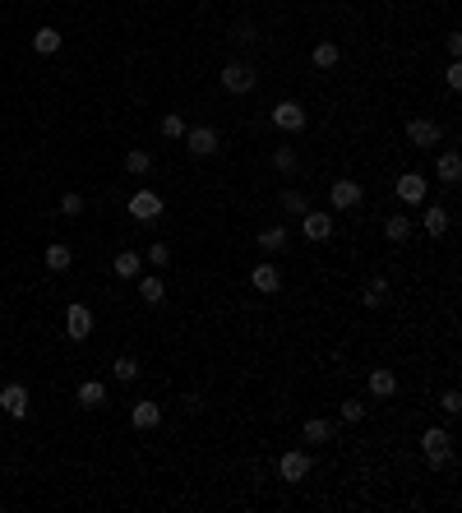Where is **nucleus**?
Returning a JSON list of instances; mask_svg holds the SVG:
<instances>
[{
    "instance_id": "34",
    "label": "nucleus",
    "mask_w": 462,
    "mask_h": 513,
    "mask_svg": "<svg viewBox=\"0 0 462 513\" xmlns=\"http://www.w3.org/2000/svg\"><path fill=\"white\" fill-rule=\"evenodd\" d=\"M273 167L277 171H291V167H296V153H291V148H277V153H273Z\"/></svg>"
},
{
    "instance_id": "35",
    "label": "nucleus",
    "mask_w": 462,
    "mask_h": 513,
    "mask_svg": "<svg viewBox=\"0 0 462 513\" xmlns=\"http://www.w3.org/2000/svg\"><path fill=\"white\" fill-rule=\"evenodd\" d=\"M148 264H157V268H166V264H171V250H166V246H162V241H157V246H153V250H148Z\"/></svg>"
},
{
    "instance_id": "30",
    "label": "nucleus",
    "mask_w": 462,
    "mask_h": 513,
    "mask_svg": "<svg viewBox=\"0 0 462 513\" xmlns=\"http://www.w3.org/2000/svg\"><path fill=\"white\" fill-rule=\"evenodd\" d=\"M162 134H166V139H185V121H180V112L176 116H162Z\"/></svg>"
},
{
    "instance_id": "11",
    "label": "nucleus",
    "mask_w": 462,
    "mask_h": 513,
    "mask_svg": "<svg viewBox=\"0 0 462 513\" xmlns=\"http://www.w3.org/2000/svg\"><path fill=\"white\" fill-rule=\"evenodd\" d=\"M397 199H402V204H421V199H425V176L402 171V176H397Z\"/></svg>"
},
{
    "instance_id": "15",
    "label": "nucleus",
    "mask_w": 462,
    "mask_h": 513,
    "mask_svg": "<svg viewBox=\"0 0 462 513\" xmlns=\"http://www.w3.org/2000/svg\"><path fill=\"white\" fill-rule=\"evenodd\" d=\"M435 176H440L444 185H458V180H462V157H458V153H440V162H435Z\"/></svg>"
},
{
    "instance_id": "19",
    "label": "nucleus",
    "mask_w": 462,
    "mask_h": 513,
    "mask_svg": "<svg viewBox=\"0 0 462 513\" xmlns=\"http://www.w3.org/2000/svg\"><path fill=\"white\" fill-rule=\"evenodd\" d=\"M407 232H411V218H407V213H393V218L384 222V236H388V241H397V246L407 241Z\"/></svg>"
},
{
    "instance_id": "9",
    "label": "nucleus",
    "mask_w": 462,
    "mask_h": 513,
    "mask_svg": "<svg viewBox=\"0 0 462 513\" xmlns=\"http://www.w3.org/2000/svg\"><path fill=\"white\" fill-rule=\"evenodd\" d=\"M329 199H333V208H356V204H361V185L342 176V180L329 185Z\"/></svg>"
},
{
    "instance_id": "10",
    "label": "nucleus",
    "mask_w": 462,
    "mask_h": 513,
    "mask_svg": "<svg viewBox=\"0 0 462 513\" xmlns=\"http://www.w3.org/2000/svg\"><path fill=\"white\" fill-rule=\"evenodd\" d=\"M407 139H411L416 148H435V144H440V125L425 121V116H416V121L407 125Z\"/></svg>"
},
{
    "instance_id": "36",
    "label": "nucleus",
    "mask_w": 462,
    "mask_h": 513,
    "mask_svg": "<svg viewBox=\"0 0 462 513\" xmlns=\"http://www.w3.org/2000/svg\"><path fill=\"white\" fill-rule=\"evenodd\" d=\"M444 84H449V88H453V93H458V88H462V65H458V60H453V65H449V69H444Z\"/></svg>"
},
{
    "instance_id": "20",
    "label": "nucleus",
    "mask_w": 462,
    "mask_h": 513,
    "mask_svg": "<svg viewBox=\"0 0 462 513\" xmlns=\"http://www.w3.org/2000/svg\"><path fill=\"white\" fill-rule=\"evenodd\" d=\"M338 56H342V51H338V42H319L315 51H310V60H315L319 69H333V65H338Z\"/></svg>"
},
{
    "instance_id": "8",
    "label": "nucleus",
    "mask_w": 462,
    "mask_h": 513,
    "mask_svg": "<svg viewBox=\"0 0 462 513\" xmlns=\"http://www.w3.org/2000/svg\"><path fill=\"white\" fill-rule=\"evenodd\" d=\"M250 287L259 291V296H273V291L282 287V273H277V264H254V268H250Z\"/></svg>"
},
{
    "instance_id": "21",
    "label": "nucleus",
    "mask_w": 462,
    "mask_h": 513,
    "mask_svg": "<svg viewBox=\"0 0 462 513\" xmlns=\"http://www.w3.org/2000/svg\"><path fill=\"white\" fill-rule=\"evenodd\" d=\"M425 232L430 236H444V232H449V213H444L440 204H430V208H425Z\"/></svg>"
},
{
    "instance_id": "37",
    "label": "nucleus",
    "mask_w": 462,
    "mask_h": 513,
    "mask_svg": "<svg viewBox=\"0 0 462 513\" xmlns=\"http://www.w3.org/2000/svg\"><path fill=\"white\" fill-rule=\"evenodd\" d=\"M361 416H365V407H361V402H342V421H361Z\"/></svg>"
},
{
    "instance_id": "16",
    "label": "nucleus",
    "mask_w": 462,
    "mask_h": 513,
    "mask_svg": "<svg viewBox=\"0 0 462 513\" xmlns=\"http://www.w3.org/2000/svg\"><path fill=\"white\" fill-rule=\"evenodd\" d=\"M370 393L374 398H393L397 393V375L393 370H370Z\"/></svg>"
},
{
    "instance_id": "25",
    "label": "nucleus",
    "mask_w": 462,
    "mask_h": 513,
    "mask_svg": "<svg viewBox=\"0 0 462 513\" xmlns=\"http://www.w3.org/2000/svg\"><path fill=\"white\" fill-rule=\"evenodd\" d=\"M282 246H286V227H268V232H259V250L273 255V250H282Z\"/></svg>"
},
{
    "instance_id": "4",
    "label": "nucleus",
    "mask_w": 462,
    "mask_h": 513,
    "mask_svg": "<svg viewBox=\"0 0 462 513\" xmlns=\"http://www.w3.org/2000/svg\"><path fill=\"white\" fill-rule=\"evenodd\" d=\"M0 412L23 421V416H28V389H23V384H5V389H0Z\"/></svg>"
},
{
    "instance_id": "31",
    "label": "nucleus",
    "mask_w": 462,
    "mask_h": 513,
    "mask_svg": "<svg viewBox=\"0 0 462 513\" xmlns=\"http://www.w3.org/2000/svg\"><path fill=\"white\" fill-rule=\"evenodd\" d=\"M60 213H65V218H79V213H84V194H60Z\"/></svg>"
},
{
    "instance_id": "32",
    "label": "nucleus",
    "mask_w": 462,
    "mask_h": 513,
    "mask_svg": "<svg viewBox=\"0 0 462 513\" xmlns=\"http://www.w3.org/2000/svg\"><path fill=\"white\" fill-rule=\"evenodd\" d=\"M282 208L286 213H305V194L301 190H282Z\"/></svg>"
},
{
    "instance_id": "12",
    "label": "nucleus",
    "mask_w": 462,
    "mask_h": 513,
    "mask_svg": "<svg viewBox=\"0 0 462 513\" xmlns=\"http://www.w3.org/2000/svg\"><path fill=\"white\" fill-rule=\"evenodd\" d=\"M301 232H305L310 241H329L333 236V218L329 213H305V218H301Z\"/></svg>"
},
{
    "instance_id": "3",
    "label": "nucleus",
    "mask_w": 462,
    "mask_h": 513,
    "mask_svg": "<svg viewBox=\"0 0 462 513\" xmlns=\"http://www.w3.org/2000/svg\"><path fill=\"white\" fill-rule=\"evenodd\" d=\"M254 79H259V74H254L245 60H231V65L222 69V88H227V93H250Z\"/></svg>"
},
{
    "instance_id": "6",
    "label": "nucleus",
    "mask_w": 462,
    "mask_h": 513,
    "mask_svg": "<svg viewBox=\"0 0 462 513\" xmlns=\"http://www.w3.org/2000/svg\"><path fill=\"white\" fill-rule=\"evenodd\" d=\"M130 218H134V222H153V218H162V199H157L153 190L130 194Z\"/></svg>"
},
{
    "instance_id": "2",
    "label": "nucleus",
    "mask_w": 462,
    "mask_h": 513,
    "mask_svg": "<svg viewBox=\"0 0 462 513\" xmlns=\"http://www.w3.org/2000/svg\"><path fill=\"white\" fill-rule=\"evenodd\" d=\"M93 333V310L88 305H65V338L70 342H84Z\"/></svg>"
},
{
    "instance_id": "33",
    "label": "nucleus",
    "mask_w": 462,
    "mask_h": 513,
    "mask_svg": "<svg viewBox=\"0 0 462 513\" xmlns=\"http://www.w3.org/2000/svg\"><path fill=\"white\" fill-rule=\"evenodd\" d=\"M440 407H444V416H458V412H462V398H458V389H449V393H444V398H440Z\"/></svg>"
},
{
    "instance_id": "7",
    "label": "nucleus",
    "mask_w": 462,
    "mask_h": 513,
    "mask_svg": "<svg viewBox=\"0 0 462 513\" xmlns=\"http://www.w3.org/2000/svg\"><path fill=\"white\" fill-rule=\"evenodd\" d=\"M273 125H277V130H286V134L305 130V112H301V102H277V107H273Z\"/></svg>"
},
{
    "instance_id": "29",
    "label": "nucleus",
    "mask_w": 462,
    "mask_h": 513,
    "mask_svg": "<svg viewBox=\"0 0 462 513\" xmlns=\"http://www.w3.org/2000/svg\"><path fill=\"white\" fill-rule=\"evenodd\" d=\"M111 370H116V380H125V384H130L134 375H139V361H134V357H121V361H116Z\"/></svg>"
},
{
    "instance_id": "26",
    "label": "nucleus",
    "mask_w": 462,
    "mask_h": 513,
    "mask_svg": "<svg viewBox=\"0 0 462 513\" xmlns=\"http://www.w3.org/2000/svg\"><path fill=\"white\" fill-rule=\"evenodd\" d=\"M70 264H74V259H70L65 246H51V250H46V268H51V273H65Z\"/></svg>"
},
{
    "instance_id": "22",
    "label": "nucleus",
    "mask_w": 462,
    "mask_h": 513,
    "mask_svg": "<svg viewBox=\"0 0 462 513\" xmlns=\"http://www.w3.org/2000/svg\"><path fill=\"white\" fill-rule=\"evenodd\" d=\"M139 264L143 259L134 255V250H121V255H116V278H139Z\"/></svg>"
},
{
    "instance_id": "27",
    "label": "nucleus",
    "mask_w": 462,
    "mask_h": 513,
    "mask_svg": "<svg viewBox=\"0 0 462 513\" xmlns=\"http://www.w3.org/2000/svg\"><path fill=\"white\" fill-rule=\"evenodd\" d=\"M139 296H143V301H148V305H157V301H162V296H166V287H162V282H157V278H143V282H139Z\"/></svg>"
},
{
    "instance_id": "18",
    "label": "nucleus",
    "mask_w": 462,
    "mask_h": 513,
    "mask_svg": "<svg viewBox=\"0 0 462 513\" xmlns=\"http://www.w3.org/2000/svg\"><path fill=\"white\" fill-rule=\"evenodd\" d=\"M107 402V389H102L98 380H84L79 384V407H102Z\"/></svg>"
},
{
    "instance_id": "17",
    "label": "nucleus",
    "mask_w": 462,
    "mask_h": 513,
    "mask_svg": "<svg viewBox=\"0 0 462 513\" xmlns=\"http://www.w3.org/2000/svg\"><path fill=\"white\" fill-rule=\"evenodd\" d=\"M305 439H310V444H329V439H333V421L310 416V421H305Z\"/></svg>"
},
{
    "instance_id": "5",
    "label": "nucleus",
    "mask_w": 462,
    "mask_h": 513,
    "mask_svg": "<svg viewBox=\"0 0 462 513\" xmlns=\"http://www.w3.org/2000/svg\"><path fill=\"white\" fill-rule=\"evenodd\" d=\"M185 148H190L194 157L218 153V130H213V125H194V130H185Z\"/></svg>"
},
{
    "instance_id": "1",
    "label": "nucleus",
    "mask_w": 462,
    "mask_h": 513,
    "mask_svg": "<svg viewBox=\"0 0 462 513\" xmlns=\"http://www.w3.org/2000/svg\"><path fill=\"white\" fill-rule=\"evenodd\" d=\"M421 453H425L430 467H444V462L453 458V435L444 430V425H430L425 435H421Z\"/></svg>"
},
{
    "instance_id": "28",
    "label": "nucleus",
    "mask_w": 462,
    "mask_h": 513,
    "mask_svg": "<svg viewBox=\"0 0 462 513\" xmlns=\"http://www.w3.org/2000/svg\"><path fill=\"white\" fill-rule=\"evenodd\" d=\"M384 296H388V278H374L370 287H365V296H361V301H365V305H379Z\"/></svg>"
},
{
    "instance_id": "14",
    "label": "nucleus",
    "mask_w": 462,
    "mask_h": 513,
    "mask_svg": "<svg viewBox=\"0 0 462 513\" xmlns=\"http://www.w3.org/2000/svg\"><path fill=\"white\" fill-rule=\"evenodd\" d=\"M130 421H134V430H153V425L162 421V407H157V402H134Z\"/></svg>"
},
{
    "instance_id": "23",
    "label": "nucleus",
    "mask_w": 462,
    "mask_h": 513,
    "mask_svg": "<svg viewBox=\"0 0 462 513\" xmlns=\"http://www.w3.org/2000/svg\"><path fill=\"white\" fill-rule=\"evenodd\" d=\"M33 46L42 51V56H51V51H60V33H55V28H37V33H33Z\"/></svg>"
},
{
    "instance_id": "24",
    "label": "nucleus",
    "mask_w": 462,
    "mask_h": 513,
    "mask_svg": "<svg viewBox=\"0 0 462 513\" xmlns=\"http://www.w3.org/2000/svg\"><path fill=\"white\" fill-rule=\"evenodd\" d=\"M148 167H153V157L143 153V148H130V153H125V171H130V176H143Z\"/></svg>"
},
{
    "instance_id": "13",
    "label": "nucleus",
    "mask_w": 462,
    "mask_h": 513,
    "mask_svg": "<svg viewBox=\"0 0 462 513\" xmlns=\"http://www.w3.org/2000/svg\"><path fill=\"white\" fill-rule=\"evenodd\" d=\"M277 472H282V481H305L310 477V458L305 453H282Z\"/></svg>"
}]
</instances>
